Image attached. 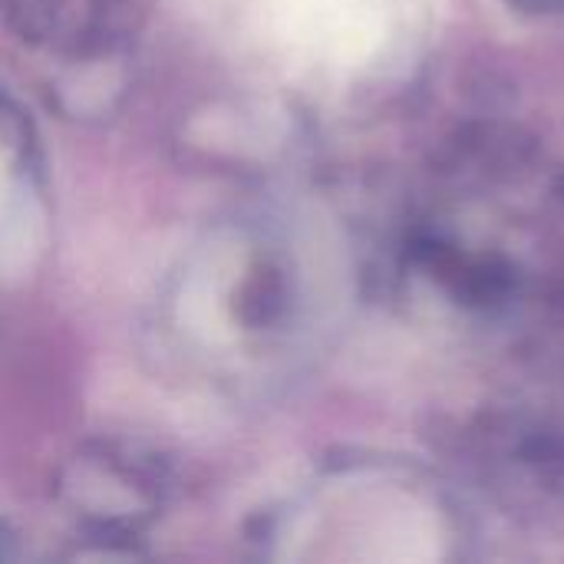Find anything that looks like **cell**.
I'll use <instances>...</instances> for the list:
<instances>
[{
  "mask_svg": "<svg viewBox=\"0 0 564 564\" xmlns=\"http://www.w3.org/2000/svg\"><path fill=\"white\" fill-rule=\"evenodd\" d=\"M63 492L93 529L106 535H129L159 512L165 476L155 459L139 456L135 449L96 446L73 459Z\"/></svg>",
  "mask_w": 564,
  "mask_h": 564,
  "instance_id": "cell-1",
  "label": "cell"
}]
</instances>
